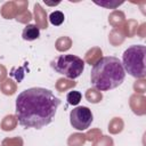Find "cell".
Here are the masks:
<instances>
[{
	"label": "cell",
	"mask_w": 146,
	"mask_h": 146,
	"mask_svg": "<svg viewBox=\"0 0 146 146\" xmlns=\"http://www.w3.org/2000/svg\"><path fill=\"white\" fill-rule=\"evenodd\" d=\"M146 47L143 44H133L127 48L122 55V66L124 72L136 79H144L146 75L145 66Z\"/></svg>",
	"instance_id": "3"
},
{
	"label": "cell",
	"mask_w": 146,
	"mask_h": 146,
	"mask_svg": "<svg viewBox=\"0 0 146 146\" xmlns=\"http://www.w3.org/2000/svg\"><path fill=\"white\" fill-rule=\"evenodd\" d=\"M64 19H65V16H64V14H63L62 11H59V10H55V11H52V13L49 15V21H50V23H51L52 25H55V26H59L60 24H63V23H64Z\"/></svg>",
	"instance_id": "7"
},
{
	"label": "cell",
	"mask_w": 146,
	"mask_h": 146,
	"mask_svg": "<svg viewBox=\"0 0 146 146\" xmlns=\"http://www.w3.org/2000/svg\"><path fill=\"white\" fill-rule=\"evenodd\" d=\"M94 116L87 106H78L70 113V123L76 130H87L92 123Z\"/></svg>",
	"instance_id": "5"
},
{
	"label": "cell",
	"mask_w": 146,
	"mask_h": 146,
	"mask_svg": "<svg viewBox=\"0 0 146 146\" xmlns=\"http://www.w3.org/2000/svg\"><path fill=\"white\" fill-rule=\"evenodd\" d=\"M40 36V29L34 24H29L23 29L22 38L26 41H34Z\"/></svg>",
	"instance_id": "6"
},
{
	"label": "cell",
	"mask_w": 146,
	"mask_h": 146,
	"mask_svg": "<svg viewBox=\"0 0 146 146\" xmlns=\"http://www.w3.org/2000/svg\"><path fill=\"white\" fill-rule=\"evenodd\" d=\"M60 99L51 90L33 87L22 91L15 103V114L24 128L41 129L52 122Z\"/></svg>",
	"instance_id": "1"
},
{
	"label": "cell",
	"mask_w": 146,
	"mask_h": 146,
	"mask_svg": "<svg viewBox=\"0 0 146 146\" xmlns=\"http://www.w3.org/2000/svg\"><path fill=\"white\" fill-rule=\"evenodd\" d=\"M81 98H82V94L80 91H76V90L70 91L66 96V100L70 105H78L80 103Z\"/></svg>",
	"instance_id": "8"
},
{
	"label": "cell",
	"mask_w": 146,
	"mask_h": 146,
	"mask_svg": "<svg viewBox=\"0 0 146 146\" xmlns=\"http://www.w3.org/2000/svg\"><path fill=\"white\" fill-rule=\"evenodd\" d=\"M50 66L55 72L68 79H76L84 70V60L72 54H63L56 56L50 62Z\"/></svg>",
	"instance_id": "4"
},
{
	"label": "cell",
	"mask_w": 146,
	"mask_h": 146,
	"mask_svg": "<svg viewBox=\"0 0 146 146\" xmlns=\"http://www.w3.org/2000/svg\"><path fill=\"white\" fill-rule=\"evenodd\" d=\"M125 72L121 60L114 56L99 58L92 66L90 73L91 86L100 91H108L122 84Z\"/></svg>",
	"instance_id": "2"
}]
</instances>
